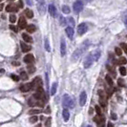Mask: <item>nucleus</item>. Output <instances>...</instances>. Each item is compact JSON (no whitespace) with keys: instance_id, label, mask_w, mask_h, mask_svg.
<instances>
[{"instance_id":"nucleus-12","label":"nucleus","mask_w":127,"mask_h":127,"mask_svg":"<svg viewBox=\"0 0 127 127\" xmlns=\"http://www.w3.org/2000/svg\"><path fill=\"white\" fill-rule=\"evenodd\" d=\"M86 100H87V95H86V92H81L80 94V97H79V104L83 106L85 103H86Z\"/></svg>"},{"instance_id":"nucleus-28","label":"nucleus","mask_w":127,"mask_h":127,"mask_svg":"<svg viewBox=\"0 0 127 127\" xmlns=\"http://www.w3.org/2000/svg\"><path fill=\"white\" fill-rule=\"evenodd\" d=\"M45 49L47 52H51V48H50V44H49V39L48 38H45Z\"/></svg>"},{"instance_id":"nucleus-56","label":"nucleus","mask_w":127,"mask_h":127,"mask_svg":"<svg viewBox=\"0 0 127 127\" xmlns=\"http://www.w3.org/2000/svg\"><path fill=\"white\" fill-rule=\"evenodd\" d=\"M38 127H39V126H38Z\"/></svg>"},{"instance_id":"nucleus-49","label":"nucleus","mask_w":127,"mask_h":127,"mask_svg":"<svg viewBox=\"0 0 127 127\" xmlns=\"http://www.w3.org/2000/svg\"><path fill=\"white\" fill-rule=\"evenodd\" d=\"M3 6H4L3 4H0V11H2V9H3Z\"/></svg>"},{"instance_id":"nucleus-33","label":"nucleus","mask_w":127,"mask_h":127,"mask_svg":"<svg viewBox=\"0 0 127 127\" xmlns=\"http://www.w3.org/2000/svg\"><path fill=\"white\" fill-rule=\"evenodd\" d=\"M115 52H116V54H118V55H121V54H122V50H121L119 47H116Z\"/></svg>"},{"instance_id":"nucleus-11","label":"nucleus","mask_w":127,"mask_h":127,"mask_svg":"<svg viewBox=\"0 0 127 127\" xmlns=\"http://www.w3.org/2000/svg\"><path fill=\"white\" fill-rule=\"evenodd\" d=\"M99 95H100V103L102 107H105L106 106V98L104 97L103 95V92L102 91H99Z\"/></svg>"},{"instance_id":"nucleus-44","label":"nucleus","mask_w":127,"mask_h":127,"mask_svg":"<svg viewBox=\"0 0 127 127\" xmlns=\"http://www.w3.org/2000/svg\"><path fill=\"white\" fill-rule=\"evenodd\" d=\"M45 113L46 114H50V107L49 106H47V108L45 110Z\"/></svg>"},{"instance_id":"nucleus-25","label":"nucleus","mask_w":127,"mask_h":127,"mask_svg":"<svg viewBox=\"0 0 127 127\" xmlns=\"http://www.w3.org/2000/svg\"><path fill=\"white\" fill-rule=\"evenodd\" d=\"M105 80H106V82L108 83V85L109 86H113V79H112V77L110 76H105Z\"/></svg>"},{"instance_id":"nucleus-14","label":"nucleus","mask_w":127,"mask_h":127,"mask_svg":"<svg viewBox=\"0 0 127 127\" xmlns=\"http://www.w3.org/2000/svg\"><path fill=\"white\" fill-rule=\"evenodd\" d=\"M34 61H35V57H34V55L32 54H29L27 55H25L24 62H26V63H33Z\"/></svg>"},{"instance_id":"nucleus-18","label":"nucleus","mask_w":127,"mask_h":127,"mask_svg":"<svg viewBox=\"0 0 127 127\" xmlns=\"http://www.w3.org/2000/svg\"><path fill=\"white\" fill-rule=\"evenodd\" d=\"M34 83V86L38 88V87H42V81H41V78L40 77H36L35 80L33 81Z\"/></svg>"},{"instance_id":"nucleus-4","label":"nucleus","mask_w":127,"mask_h":127,"mask_svg":"<svg viewBox=\"0 0 127 127\" xmlns=\"http://www.w3.org/2000/svg\"><path fill=\"white\" fill-rule=\"evenodd\" d=\"M82 10H83V3H82L80 0L76 1L74 3V11H75V13H78L81 12Z\"/></svg>"},{"instance_id":"nucleus-23","label":"nucleus","mask_w":127,"mask_h":127,"mask_svg":"<svg viewBox=\"0 0 127 127\" xmlns=\"http://www.w3.org/2000/svg\"><path fill=\"white\" fill-rule=\"evenodd\" d=\"M92 54H93V56H94V59H95V61H96V60H98V59L100 58V52L99 51V50H96V51H94Z\"/></svg>"},{"instance_id":"nucleus-31","label":"nucleus","mask_w":127,"mask_h":127,"mask_svg":"<svg viewBox=\"0 0 127 127\" xmlns=\"http://www.w3.org/2000/svg\"><path fill=\"white\" fill-rule=\"evenodd\" d=\"M62 12H63L64 13H70V12H71V10H70V8L68 7V6H63L62 7Z\"/></svg>"},{"instance_id":"nucleus-47","label":"nucleus","mask_w":127,"mask_h":127,"mask_svg":"<svg viewBox=\"0 0 127 127\" xmlns=\"http://www.w3.org/2000/svg\"><path fill=\"white\" fill-rule=\"evenodd\" d=\"M107 126H108V127H114V125H113V123H112V122H108Z\"/></svg>"},{"instance_id":"nucleus-21","label":"nucleus","mask_w":127,"mask_h":127,"mask_svg":"<svg viewBox=\"0 0 127 127\" xmlns=\"http://www.w3.org/2000/svg\"><path fill=\"white\" fill-rule=\"evenodd\" d=\"M27 32L29 34H33V33H35L36 30V28L35 25H33V24H31V25H28L27 27Z\"/></svg>"},{"instance_id":"nucleus-52","label":"nucleus","mask_w":127,"mask_h":127,"mask_svg":"<svg viewBox=\"0 0 127 127\" xmlns=\"http://www.w3.org/2000/svg\"><path fill=\"white\" fill-rule=\"evenodd\" d=\"M85 1H87V2H91V1H93V0H85Z\"/></svg>"},{"instance_id":"nucleus-19","label":"nucleus","mask_w":127,"mask_h":127,"mask_svg":"<svg viewBox=\"0 0 127 127\" xmlns=\"http://www.w3.org/2000/svg\"><path fill=\"white\" fill-rule=\"evenodd\" d=\"M22 38H23V40H24L25 42H27V43H32V42H33L32 36H30L29 35H27V34H22Z\"/></svg>"},{"instance_id":"nucleus-43","label":"nucleus","mask_w":127,"mask_h":127,"mask_svg":"<svg viewBox=\"0 0 127 127\" xmlns=\"http://www.w3.org/2000/svg\"><path fill=\"white\" fill-rule=\"evenodd\" d=\"M18 8H23V2H22V0H20L18 2Z\"/></svg>"},{"instance_id":"nucleus-40","label":"nucleus","mask_w":127,"mask_h":127,"mask_svg":"<svg viewBox=\"0 0 127 127\" xmlns=\"http://www.w3.org/2000/svg\"><path fill=\"white\" fill-rule=\"evenodd\" d=\"M121 48L123 49L124 53H127V47H126V44H125V43H121Z\"/></svg>"},{"instance_id":"nucleus-5","label":"nucleus","mask_w":127,"mask_h":127,"mask_svg":"<svg viewBox=\"0 0 127 127\" xmlns=\"http://www.w3.org/2000/svg\"><path fill=\"white\" fill-rule=\"evenodd\" d=\"M34 88H35L34 83H33V82H31V83H27V84L22 85V86L20 87V91H21V92H23V93H26V92H29V91L33 90Z\"/></svg>"},{"instance_id":"nucleus-26","label":"nucleus","mask_w":127,"mask_h":127,"mask_svg":"<svg viewBox=\"0 0 127 127\" xmlns=\"http://www.w3.org/2000/svg\"><path fill=\"white\" fill-rule=\"evenodd\" d=\"M27 70L30 74H33V73L36 72V67L34 65H29V66H27Z\"/></svg>"},{"instance_id":"nucleus-16","label":"nucleus","mask_w":127,"mask_h":127,"mask_svg":"<svg viewBox=\"0 0 127 127\" xmlns=\"http://www.w3.org/2000/svg\"><path fill=\"white\" fill-rule=\"evenodd\" d=\"M6 11H7L8 13H12V12H17L18 7L17 6H15V5H13V4H10V5H8V6L6 7Z\"/></svg>"},{"instance_id":"nucleus-20","label":"nucleus","mask_w":127,"mask_h":127,"mask_svg":"<svg viewBox=\"0 0 127 127\" xmlns=\"http://www.w3.org/2000/svg\"><path fill=\"white\" fill-rule=\"evenodd\" d=\"M62 116H63V118L65 121H68L69 118H70V113L68 111V109H64L63 112H62Z\"/></svg>"},{"instance_id":"nucleus-15","label":"nucleus","mask_w":127,"mask_h":127,"mask_svg":"<svg viewBox=\"0 0 127 127\" xmlns=\"http://www.w3.org/2000/svg\"><path fill=\"white\" fill-rule=\"evenodd\" d=\"M18 27L20 29H25L27 27V22H26V20L23 17L19 18V20H18Z\"/></svg>"},{"instance_id":"nucleus-39","label":"nucleus","mask_w":127,"mask_h":127,"mask_svg":"<svg viewBox=\"0 0 127 127\" xmlns=\"http://www.w3.org/2000/svg\"><path fill=\"white\" fill-rule=\"evenodd\" d=\"M12 78L13 79V80H15V81H18L20 78H19V76H16V75H12Z\"/></svg>"},{"instance_id":"nucleus-42","label":"nucleus","mask_w":127,"mask_h":127,"mask_svg":"<svg viewBox=\"0 0 127 127\" xmlns=\"http://www.w3.org/2000/svg\"><path fill=\"white\" fill-rule=\"evenodd\" d=\"M60 20H61L60 24H61L62 26H64V25H65V23H66V22H65V19H64V17H62V16H61V17H60Z\"/></svg>"},{"instance_id":"nucleus-9","label":"nucleus","mask_w":127,"mask_h":127,"mask_svg":"<svg viewBox=\"0 0 127 127\" xmlns=\"http://www.w3.org/2000/svg\"><path fill=\"white\" fill-rule=\"evenodd\" d=\"M60 54H61L62 56H64L65 54H66V42H65L64 37H61V42H60Z\"/></svg>"},{"instance_id":"nucleus-48","label":"nucleus","mask_w":127,"mask_h":127,"mask_svg":"<svg viewBox=\"0 0 127 127\" xmlns=\"http://www.w3.org/2000/svg\"><path fill=\"white\" fill-rule=\"evenodd\" d=\"M89 114H90V115H92V114H93V109H92V108L89 109Z\"/></svg>"},{"instance_id":"nucleus-35","label":"nucleus","mask_w":127,"mask_h":127,"mask_svg":"<svg viewBox=\"0 0 127 127\" xmlns=\"http://www.w3.org/2000/svg\"><path fill=\"white\" fill-rule=\"evenodd\" d=\"M118 84L119 85V86L123 87V86H124V80H123V79H121V78H118Z\"/></svg>"},{"instance_id":"nucleus-38","label":"nucleus","mask_w":127,"mask_h":127,"mask_svg":"<svg viewBox=\"0 0 127 127\" xmlns=\"http://www.w3.org/2000/svg\"><path fill=\"white\" fill-rule=\"evenodd\" d=\"M30 114H38V113H40V110H38V109H35V110H31L30 112H29Z\"/></svg>"},{"instance_id":"nucleus-32","label":"nucleus","mask_w":127,"mask_h":127,"mask_svg":"<svg viewBox=\"0 0 127 127\" xmlns=\"http://www.w3.org/2000/svg\"><path fill=\"white\" fill-rule=\"evenodd\" d=\"M16 21V16L14 14H11L10 15V22L11 23H14Z\"/></svg>"},{"instance_id":"nucleus-55","label":"nucleus","mask_w":127,"mask_h":127,"mask_svg":"<svg viewBox=\"0 0 127 127\" xmlns=\"http://www.w3.org/2000/svg\"><path fill=\"white\" fill-rule=\"evenodd\" d=\"M1 1H2V0H0V2H1Z\"/></svg>"},{"instance_id":"nucleus-10","label":"nucleus","mask_w":127,"mask_h":127,"mask_svg":"<svg viewBox=\"0 0 127 127\" xmlns=\"http://www.w3.org/2000/svg\"><path fill=\"white\" fill-rule=\"evenodd\" d=\"M20 47H21V50L23 53H28L32 49L31 45H28V44H26V42H22V41L20 42Z\"/></svg>"},{"instance_id":"nucleus-1","label":"nucleus","mask_w":127,"mask_h":127,"mask_svg":"<svg viewBox=\"0 0 127 127\" xmlns=\"http://www.w3.org/2000/svg\"><path fill=\"white\" fill-rule=\"evenodd\" d=\"M90 45V41L89 40H85L83 43H82L80 47H78L72 54V60L73 61H76V60H77L79 57H80V55H81L87 49H88V47Z\"/></svg>"},{"instance_id":"nucleus-24","label":"nucleus","mask_w":127,"mask_h":127,"mask_svg":"<svg viewBox=\"0 0 127 127\" xmlns=\"http://www.w3.org/2000/svg\"><path fill=\"white\" fill-rule=\"evenodd\" d=\"M25 14H26V16H27L28 18L34 17V13H33V11H31L30 9H27L25 11Z\"/></svg>"},{"instance_id":"nucleus-7","label":"nucleus","mask_w":127,"mask_h":127,"mask_svg":"<svg viewBox=\"0 0 127 127\" xmlns=\"http://www.w3.org/2000/svg\"><path fill=\"white\" fill-rule=\"evenodd\" d=\"M87 30H88L87 25H86L85 23H81V24H79L78 27H77V34H78L79 36H83V35L87 32Z\"/></svg>"},{"instance_id":"nucleus-50","label":"nucleus","mask_w":127,"mask_h":127,"mask_svg":"<svg viewBox=\"0 0 127 127\" xmlns=\"http://www.w3.org/2000/svg\"><path fill=\"white\" fill-rule=\"evenodd\" d=\"M13 65H19V62H16V61H15V62H13Z\"/></svg>"},{"instance_id":"nucleus-41","label":"nucleus","mask_w":127,"mask_h":127,"mask_svg":"<svg viewBox=\"0 0 127 127\" xmlns=\"http://www.w3.org/2000/svg\"><path fill=\"white\" fill-rule=\"evenodd\" d=\"M50 124H51V118H49L45 121V125H46V126H50Z\"/></svg>"},{"instance_id":"nucleus-54","label":"nucleus","mask_w":127,"mask_h":127,"mask_svg":"<svg viewBox=\"0 0 127 127\" xmlns=\"http://www.w3.org/2000/svg\"><path fill=\"white\" fill-rule=\"evenodd\" d=\"M87 127H92V126H90V125H88V126H87Z\"/></svg>"},{"instance_id":"nucleus-34","label":"nucleus","mask_w":127,"mask_h":127,"mask_svg":"<svg viewBox=\"0 0 127 127\" xmlns=\"http://www.w3.org/2000/svg\"><path fill=\"white\" fill-rule=\"evenodd\" d=\"M37 120H38V118L36 116H34V117H32V118H30V122L31 123H36Z\"/></svg>"},{"instance_id":"nucleus-2","label":"nucleus","mask_w":127,"mask_h":127,"mask_svg":"<svg viewBox=\"0 0 127 127\" xmlns=\"http://www.w3.org/2000/svg\"><path fill=\"white\" fill-rule=\"evenodd\" d=\"M62 106L65 107V108H74V101L68 95H65L63 97Z\"/></svg>"},{"instance_id":"nucleus-27","label":"nucleus","mask_w":127,"mask_h":127,"mask_svg":"<svg viewBox=\"0 0 127 127\" xmlns=\"http://www.w3.org/2000/svg\"><path fill=\"white\" fill-rule=\"evenodd\" d=\"M116 63L117 64H119V65H123V64L126 63V57H121V58H119V59H118L117 61H116Z\"/></svg>"},{"instance_id":"nucleus-46","label":"nucleus","mask_w":127,"mask_h":127,"mask_svg":"<svg viewBox=\"0 0 127 127\" xmlns=\"http://www.w3.org/2000/svg\"><path fill=\"white\" fill-rule=\"evenodd\" d=\"M111 118H114V119H117V115L113 113V114L111 115Z\"/></svg>"},{"instance_id":"nucleus-45","label":"nucleus","mask_w":127,"mask_h":127,"mask_svg":"<svg viewBox=\"0 0 127 127\" xmlns=\"http://www.w3.org/2000/svg\"><path fill=\"white\" fill-rule=\"evenodd\" d=\"M26 1H27L28 5H30V6H32V5H33V1H32V0H26Z\"/></svg>"},{"instance_id":"nucleus-17","label":"nucleus","mask_w":127,"mask_h":127,"mask_svg":"<svg viewBox=\"0 0 127 127\" xmlns=\"http://www.w3.org/2000/svg\"><path fill=\"white\" fill-rule=\"evenodd\" d=\"M49 13H50V14H51L53 17H55V16H56V9H55V7H54L53 4L49 5Z\"/></svg>"},{"instance_id":"nucleus-22","label":"nucleus","mask_w":127,"mask_h":127,"mask_svg":"<svg viewBox=\"0 0 127 127\" xmlns=\"http://www.w3.org/2000/svg\"><path fill=\"white\" fill-rule=\"evenodd\" d=\"M56 88H57V82H54L53 83V86L51 87V95L54 96L56 93Z\"/></svg>"},{"instance_id":"nucleus-53","label":"nucleus","mask_w":127,"mask_h":127,"mask_svg":"<svg viewBox=\"0 0 127 127\" xmlns=\"http://www.w3.org/2000/svg\"><path fill=\"white\" fill-rule=\"evenodd\" d=\"M10 2H12V1H14V0H9Z\"/></svg>"},{"instance_id":"nucleus-3","label":"nucleus","mask_w":127,"mask_h":127,"mask_svg":"<svg viewBox=\"0 0 127 127\" xmlns=\"http://www.w3.org/2000/svg\"><path fill=\"white\" fill-rule=\"evenodd\" d=\"M94 61H95V59H94L93 54H88V55L86 56V58L84 59V61H83V66H84V68H86V69L90 68L91 66L93 65V63H94Z\"/></svg>"},{"instance_id":"nucleus-8","label":"nucleus","mask_w":127,"mask_h":127,"mask_svg":"<svg viewBox=\"0 0 127 127\" xmlns=\"http://www.w3.org/2000/svg\"><path fill=\"white\" fill-rule=\"evenodd\" d=\"M94 121L98 124V126L103 125V124H104V118H103L101 115H98L97 117L94 118Z\"/></svg>"},{"instance_id":"nucleus-30","label":"nucleus","mask_w":127,"mask_h":127,"mask_svg":"<svg viewBox=\"0 0 127 127\" xmlns=\"http://www.w3.org/2000/svg\"><path fill=\"white\" fill-rule=\"evenodd\" d=\"M19 78H21L22 80H27L28 79V75L25 72H22L21 74H20V77H19Z\"/></svg>"},{"instance_id":"nucleus-6","label":"nucleus","mask_w":127,"mask_h":127,"mask_svg":"<svg viewBox=\"0 0 127 127\" xmlns=\"http://www.w3.org/2000/svg\"><path fill=\"white\" fill-rule=\"evenodd\" d=\"M38 11L41 15H43L46 12V6H45V0H38Z\"/></svg>"},{"instance_id":"nucleus-37","label":"nucleus","mask_w":127,"mask_h":127,"mask_svg":"<svg viewBox=\"0 0 127 127\" xmlns=\"http://www.w3.org/2000/svg\"><path fill=\"white\" fill-rule=\"evenodd\" d=\"M95 110H96V112H97L98 115H101V110H100V108L99 107V105H97V106L95 107Z\"/></svg>"},{"instance_id":"nucleus-29","label":"nucleus","mask_w":127,"mask_h":127,"mask_svg":"<svg viewBox=\"0 0 127 127\" xmlns=\"http://www.w3.org/2000/svg\"><path fill=\"white\" fill-rule=\"evenodd\" d=\"M119 73H120V75H121L122 76H126V68L123 67V66H121V67L119 68Z\"/></svg>"},{"instance_id":"nucleus-13","label":"nucleus","mask_w":127,"mask_h":127,"mask_svg":"<svg viewBox=\"0 0 127 127\" xmlns=\"http://www.w3.org/2000/svg\"><path fill=\"white\" fill-rule=\"evenodd\" d=\"M65 33H66V35L68 36V37H69L70 39H72L73 36H74V33H75V31H74L73 27H67L66 29H65Z\"/></svg>"},{"instance_id":"nucleus-51","label":"nucleus","mask_w":127,"mask_h":127,"mask_svg":"<svg viewBox=\"0 0 127 127\" xmlns=\"http://www.w3.org/2000/svg\"><path fill=\"white\" fill-rule=\"evenodd\" d=\"M124 23L126 24V14H124Z\"/></svg>"},{"instance_id":"nucleus-36","label":"nucleus","mask_w":127,"mask_h":127,"mask_svg":"<svg viewBox=\"0 0 127 127\" xmlns=\"http://www.w3.org/2000/svg\"><path fill=\"white\" fill-rule=\"evenodd\" d=\"M10 29H11L13 32H14V33H17L18 32L17 28L15 27V26H13V25H10Z\"/></svg>"}]
</instances>
